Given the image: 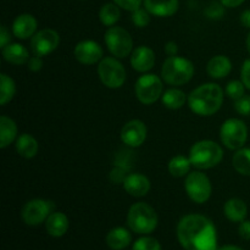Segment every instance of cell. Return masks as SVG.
Instances as JSON below:
<instances>
[{
    "label": "cell",
    "mask_w": 250,
    "mask_h": 250,
    "mask_svg": "<svg viewBox=\"0 0 250 250\" xmlns=\"http://www.w3.org/2000/svg\"><path fill=\"white\" fill-rule=\"evenodd\" d=\"M177 238L186 250H217L216 229L204 215L183 216L177 225Z\"/></svg>",
    "instance_id": "6da1fadb"
},
{
    "label": "cell",
    "mask_w": 250,
    "mask_h": 250,
    "mask_svg": "<svg viewBox=\"0 0 250 250\" xmlns=\"http://www.w3.org/2000/svg\"><path fill=\"white\" fill-rule=\"evenodd\" d=\"M224 97V89L219 84L205 83L188 95V105L195 115L211 116L220 110Z\"/></svg>",
    "instance_id": "7a4b0ae2"
},
{
    "label": "cell",
    "mask_w": 250,
    "mask_h": 250,
    "mask_svg": "<svg viewBox=\"0 0 250 250\" xmlns=\"http://www.w3.org/2000/svg\"><path fill=\"white\" fill-rule=\"evenodd\" d=\"M224 150L212 141H200L193 144L189 150V160L198 170H209L221 163Z\"/></svg>",
    "instance_id": "3957f363"
},
{
    "label": "cell",
    "mask_w": 250,
    "mask_h": 250,
    "mask_svg": "<svg viewBox=\"0 0 250 250\" xmlns=\"http://www.w3.org/2000/svg\"><path fill=\"white\" fill-rule=\"evenodd\" d=\"M127 225L138 234H149L155 231L158 226V214L146 203H136L127 214Z\"/></svg>",
    "instance_id": "277c9868"
},
{
    "label": "cell",
    "mask_w": 250,
    "mask_h": 250,
    "mask_svg": "<svg viewBox=\"0 0 250 250\" xmlns=\"http://www.w3.org/2000/svg\"><path fill=\"white\" fill-rule=\"evenodd\" d=\"M194 75V65L190 60L180 56H168L163 63L161 77L170 85H182L189 82Z\"/></svg>",
    "instance_id": "5b68a950"
},
{
    "label": "cell",
    "mask_w": 250,
    "mask_h": 250,
    "mask_svg": "<svg viewBox=\"0 0 250 250\" xmlns=\"http://www.w3.org/2000/svg\"><path fill=\"white\" fill-rule=\"evenodd\" d=\"M220 138L227 149L238 150L243 148L248 139V127L242 120L229 119L222 124Z\"/></svg>",
    "instance_id": "8992f818"
},
{
    "label": "cell",
    "mask_w": 250,
    "mask_h": 250,
    "mask_svg": "<svg viewBox=\"0 0 250 250\" xmlns=\"http://www.w3.org/2000/svg\"><path fill=\"white\" fill-rule=\"evenodd\" d=\"M105 44L110 53L117 59H125L133 51V39L122 27H110L105 32Z\"/></svg>",
    "instance_id": "52a82bcc"
},
{
    "label": "cell",
    "mask_w": 250,
    "mask_h": 250,
    "mask_svg": "<svg viewBox=\"0 0 250 250\" xmlns=\"http://www.w3.org/2000/svg\"><path fill=\"white\" fill-rule=\"evenodd\" d=\"M98 75L103 84L111 89L122 87L126 82V70L117 58H104L98 65Z\"/></svg>",
    "instance_id": "ba28073f"
},
{
    "label": "cell",
    "mask_w": 250,
    "mask_h": 250,
    "mask_svg": "<svg viewBox=\"0 0 250 250\" xmlns=\"http://www.w3.org/2000/svg\"><path fill=\"white\" fill-rule=\"evenodd\" d=\"M185 188L190 200L197 204H204L211 197V182H210L209 177L202 171H193V172L188 173L186 177Z\"/></svg>",
    "instance_id": "9c48e42d"
},
{
    "label": "cell",
    "mask_w": 250,
    "mask_h": 250,
    "mask_svg": "<svg viewBox=\"0 0 250 250\" xmlns=\"http://www.w3.org/2000/svg\"><path fill=\"white\" fill-rule=\"evenodd\" d=\"M136 97L142 104L151 105L163 95V81L153 73H146L137 80L134 85Z\"/></svg>",
    "instance_id": "30bf717a"
},
{
    "label": "cell",
    "mask_w": 250,
    "mask_h": 250,
    "mask_svg": "<svg viewBox=\"0 0 250 250\" xmlns=\"http://www.w3.org/2000/svg\"><path fill=\"white\" fill-rule=\"evenodd\" d=\"M55 209L53 202L45 199H32L22 208V220L28 226H38L45 222L49 215Z\"/></svg>",
    "instance_id": "8fae6325"
},
{
    "label": "cell",
    "mask_w": 250,
    "mask_h": 250,
    "mask_svg": "<svg viewBox=\"0 0 250 250\" xmlns=\"http://www.w3.org/2000/svg\"><path fill=\"white\" fill-rule=\"evenodd\" d=\"M60 44V36L51 28H44L37 32L31 38V49L34 55L45 56L58 49Z\"/></svg>",
    "instance_id": "7c38bea8"
},
{
    "label": "cell",
    "mask_w": 250,
    "mask_h": 250,
    "mask_svg": "<svg viewBox=\"0 0 250 250\" xmlns=\"http://www.w3.org/2000/svg\"><path fill=\"white\" fill-rule=\"evenodd\" d=\"M148 129L141 120H131L121 129V141L131 148H138L146 142Z\"/></svg>",
    "instance_id": "4fadbf2b"
},
{
    "label": "cell",
    "mask_w": 250,
    "mask_h": 250,
    "mask_svg": "<svg viewBox=\"0 0 250 250\" xmlns=\"http://www.w3.org/2000/svg\"><path fill=\"white\" fill-rule=\"evenodd\" d=\"M73 55L83 65H94L98 61H102L103 49L97 42L82 41L75 46Z\"/></svg>",
    "instance_id": "5bb4252c"
},
{
    "label": "cell",
    "mask_w": 250,
    "mask_h": 250,
    "mask_svg": "<svg viewBox=\"0 0 250 250\" xmlns=\"http://www.w3.org/2000/svg\"><path fill=\"white\" fill-rule=\"evenodd\" d=\"M131 65L138 72H148L155 65V54L153 49L146 45H141L131 54Z\"/></svg>",
    "instance_id": "9a60e30c"
},
{
    "label": "cell",
    "mask_w": 250,
    "mask_h": 250,
    "mask_svg": "<svg viewBox=\"0 0 250 250\" xmlns=\"http://www.w3.org/2000/svg\"><path fill=\"white\" fill-rule=\"evenodd\" d=\"M122 186L129 195L136 198L146 197L150 190V181L146 176L142 175V173L128 175L122 183Z\"/></svg>",
    "instance_id": "2e32d148"
},
{
    "label": "cell",
    "mask_w": 250,
    "mask_h": 250,
    "mask_svg": "<svg viewBox=\"0 0 250 250\" xmlns=\"http://www.w3.org/2000/svg\"><path fill=\"white\" fill-rule=\"evenodd\" d=\"M12 33L19 39L32 38L37 33V20L29 14H22L12 23Z\"/></svg>",
    "instance_id": "e0dca14e"
},
{
    "label": "cell",
    "mask_w": 250,
    "mask_h": 250,
    "mask_svg": "<svg viewBox=\"0 0 250 250\" xmlns=\"http://www.w3.org/2000/svg\"><path fill=\"white\" fill-rule=\"evenodd\" d=\"M143 4L149 14L158 17L172 16L180 6L178 0H144Z\"/></svg>",
    "instance_id": "ac0fdd59"
},
{
    "label": "cell",
    "mask_w": 250,
    "mask_h": 250,
    "mask_svg": "<svg viewBox=\"0 0 250 250\" xmlns=\"http://www.w3.org/2000/svg\"><path fill=\"white\" fill-rule=\"evenodd\" d=\"M232 70V63L227 56L216 55L211 58L208 62L207 71L208 75L214 80H221L229 75Z\"/></svg>",
    "instance_id": "d6986e66"
},
{
    "label": "cell",
    "mask_w": 250,
    "mask_h": 250,
    "mask_svg": "<svg viewBox=\"0 0 250 250\" xmlns=\"http://www.w3.org/2000/svg\"><path fill=\"white\" fill-rule=\"evenodd\" d=\"M70 222L63 212H51L45 221V229L51 237H62L67 232Z\"/></svg>",
    "instance_id": "ffe728a7"
},
{
    "label": "cell",
    "mask_w": 250,
    "mask_h": 250,
    "mask_svg": "<svg viewBox=\"0 0 250 250\" xmlns=\"http://www.w3.org/2000/svg\"><path fill=\"white\" fill-rule=\"evenodd\" d=\"M225 216L232 222H242L248 215V207L246 202L239 198H231L225 203Z\"/></svg>",
    "instance_id": "44dd1931"
},
{
    "label": "cell",
    "mask_w": 250,
    "mask_h": 250,
    "mask_svg": "<svg viewBox=\"0 0 250 250\" xmlns=\"http://www.w3.org/2000/svg\"><path fill=\"white\" fill-rule=\"evenodd\" d=\"M2 58L12 65H24L28 62L29 54L22 44L12 43L2 48Z\"/></svg>",
    "instance_id": "7402d4cb"
},
{
    "label": "cell",
    "mask_w": 250,
    "mask_h": 250,
    "mask_svg": "<svg viewBox=\"0 0 250 250\" xmlns=\"http://www.w3.org/2000/svg\"><path fill=\"white\" fill-rule=\"evenodd\" d=\"M106 244L112 250H122L129 246L132 241V236L124 227H115L107 233Z\"/></svg>",
    "instance_id": "603a6c76"
},
{
    "label": "cell",
    "mask_w": 250,
    "mask_h": 250,
    "mask_svg": "<svg viewBox=\"0 0 250 250\" xmlns=\"http://www.w3.org/2000/svg\"><path fill=\"white\" fill-rule=\"evenodd\" d=\"M16 150L22 158L32 159L37 155L39 150V144L33 136L28 133H23L16 139Z\"/></svg>",
    "instance_id": "cb8c5ba5"
},
{
    "label": "cell",
    "mask_w": 250,
    "mask_h": 250,
    "mask_svg": "<svg viewBox=\"0 0 250 250\" xmlns=\"http://www.w3.org/2000/svg\"><path fill=\"white\" fill-rule=\"evenodd\" d=\"M17 139V126L12 119L7 116L0 117V148L5 149Z\"/></svg>",
    "instance_id": "d4e9b609"
},
{
    "label": "cell",
    "mask_w": 250,
    "mask_h": 250,
    "mask_svg": "<svg viewBox=\"0 0 250 250\" xmlns=\"http://www.w3.org/2000/svg\"><path fill=\"white\" fill-rule=\"evenodd\" d=\"M161 100L167 109L178 110L186 104V102H188V98L183 90L177 89V88H171V89H167L163 93Z\"/></svg>",
    "instance_id": "484cf974"
},
{
    "label": "cell",
    "mask_w": 250,
    "mask_h": 250,
    "mask_svg": "<svg viewBox=\"0 0 250 250\" xmlns=\"http://www.w3.org/2000/svg\"><path fill=\"white\" fill-rule=\"evenodd\" d=\"M234 170L243 176H250V148H241L232 158Z\"/></svg>",
    "instance_id": "4316f807"
},
{
    "label": "cell",
    "mask_w": 250,
    "mask_h": 250,
    "mask_svg": "<svg viewBox=\"0 0 250 250\" xmlns=\"http://www.w3.org/2000/svg\"><path fill=\"white\" fill-rule=\"evenodd\" d=\"M190 163L189 158H186L183 155H176L168 163V172L173 176V177H185L189 173Z\"/></svg>",
    "instance_id": "83f0119b"
},
{
    "label": "cell",
    "mask_w": 250,
    "mask_h": 250,
    "mask_svg": "<svg viewBox=\"0 0 250 250\" xmlns=\"http://www.w3.org/2000/svg\"><path fill=\"white\" fill-rule=\"evenodd\" d=\"M120 16H121L120 7L115 2H106L100 7L99 19L104 26L112 27L119 21Z\"/></svg>",
    "instance_id": "f1b7e54d"
},
{
    "label": "cell",
    "mask_w": 250,
    "mask_h": 250,
    "mask_svg": "<svg viewBox=\"0 0 250 250\" xmlns=\"http://www.w3.org/2000/svg\"><path fill=\"white\" fill-rule=\"evenodd\" d=\"M16 94V84L10 76L0 75V104L6 105Z\"/></svg>",
    "instance_id": "f546056e"
},
{
    "label": "cell",
    "mask_w": 250,
    "mask_h": 250,
    "mask_svg": "<svg viewBox=\"0 0 250 250\" xmlns=\"http://www.w3.org/2000/svg\"><path fill=\"white\" fill-rule=\"evenodd\" d=\"M244 90H246V85H244V83L242 82V81H231V82L227 83L226 85V89H225V92H226V95L229 98H231L232 100H238L239 98H242L244 94Z\"/></svg>",
    "instance_id": "4dcf8cb0"
},
{
    "label": "cell",
    "mask_w": 250,
    "mask_h": 250,
    "mask_svg": "<svg viewBox=\"0 0 250 250\" xmlns=\"http://www.w3.org/2000/svg\"><path fill=\"white\" fill-rule=\"evenodd\" d=\"M132 250H163V248L158 239L153 237H142L134 242Z\"/></svg>",
    "instance_id": "1f68e13d"
},
{
    "label": "cell",
    "mask_w": 250,
    "mask_h": 250,
    "mask_svg": "<svg viewBox=\"0 0 250 250\" xmlns=\"http://www.w3.org/2000/svg\"><path fill=\"white\" fill-rule=\"evenodd\" d=\"M225 5L221 1H210L204 10V14L210 20H220L225 15Z\"/></svg>",
    "instance_id": "d6a6232c"
},
{
    "label": "cell",
    "mask_w": 250,
    "mask_h": 250,
    "mask_svg": "<svg viewBox=\"0 0 250 250\" xmlns=\"http://www.w3.org/2000/svg\"><path fill=\"white\" fill-rule=\"evenodd\" d=\"M132 22H133L134 26L139 27V28H144L150 22V14H149L146 7L144 9L141 7V9L132 12Z\"/></svg>",
    "instance_id": "836d02e7"
},
{
    "label": "cell",
    "mask_w": 250,
    "mask_h": 250,
    "mask_svg": "<svg viewBox=\"0 0 250 250\" xmlns=\"http://www.w3.org/2000/svg\"><path fill=\"white\" fill-rule=\"evenodd\" d=\"M234 109L239 115L250 116V95H243L234 102Z\"/></svg>",
    "instance_id": "e575fe53"
},
{
    "label": "cell",
    "mask_w": 250,
    "mask_h": 250,
    "mask_svg": "<svg viewBox=\"0 0 250 250\" xmlns=\"http://www.w3.org/2000/svg\"><path fill=\"white\" fill-rule=\"evenodd\" d=\"M127 176L128 175H127L126 167L116 165L112 168L111 172H110V180H111V182L115 183V185H122L124 181L126 180Z\"/></svg>",
    "instance_id": "d590c367"
},
{
    "label": "cell",
    "mask_w": 250,
    "mask_h": 250,
    "mask_svg": "<svg viewBox=\"0 0 250 250\" xmlns=\"http://www.w3.org/2000/svg\"><path fill=\"white\" fill-rule=\"evenodd\" d=\"M112 1H114L117 6L121 7V9L133 12L136 11V10L141 9L144 0H112Z\"/></svg>",
    "instance_id": "8d00e7d4"
},
{
    "label": "cell",
    "mask_w": 250,
    "mask_h": 250,
    "mask_svg": "<svg viewBox=\"0 0 250 250\" xmlns=\"http://www.w3.org/2000/svg\"><path fill=\"white\" fill-rule=\"evenodd\" d=\"M241 81L244 83L246 88L250 90V59H247L241 68Z\"/></svg>",
    "instance_id": "74e56055"
},
{
    "label": "cell",
    "mask_w": 250,
    "mask_h": 250,
    "mask_svg": "<svg viewBox=\"0 0 250 250\" xmlns=\"http://www.w3.org/2000/svg\"><path fill=\"white\" fill-rule=\"evenodd\" d=\"M27 65H28V68L32 72H38V71H41L42 67H43V60H42L41 56L34 55L32 56V58H29Z\"/></svg>",
    "instance_id": "f35d334b"
},
{
    "label": "cell",
    "mask_w": 250,
    "mask_h": 250,
    "mask_svg": "<svg viewBox=\"0 0 250 250\" xmlns=\"http://www.w3.org/2000/svg\"><path fill=\"white\" fill-rule=\"evenodd\" d=\"M238 234L241 236V238L250 241V221L244 220V221L241 222L238 227Z\"/></svg>",
    "instance_id": "ab89813d"
},
{
    "label": "cell",
    "mask_w": 250,
    "mask_h": 250,
    "mask_svg": "<svg viewBox=\"0 0 250 250\" xmlns=\"http://www.w3.org/2000/svg\"><path fill=\"white\" fill-rule=\"evenodd\" d=\"M10 38H11V37H10V33L9 31H7L6 27H0V46H1V49L5 48L7 44H10Z\"/></svg>",
    "instance_id": "60d3db41"
},
{
    "label": "cell",
    "mask_w": 250,
    "mask_h": 250,
    "mask_svg": "<svg viewBox=\"0 0 250 250\" xmlns=\"http://www.w3.org/2000/svg\"><path fill=\"white\" fill-rule=\"evenodd\" d=\"M165 53L168 56H176L178 53V46L176 42H167L165 44Z\"/></svg>",
    "instance_id": "b9f144b4"
},
{
    "label": "cell",
    "mask_w": 250,
    "mask_h": 250,
    "mask_svg": "<svg viewBox=\"0 0 250 250\" xmlns=\"http://www.w3.org/2000/svg\"><path fill=\"white\" fill-rule=\"evenodd\" d=\"M241 23L247 28H250V9L244 10L241 14Z\"/></svg>",
    "instance_id": "7bdbcfd3"
},
{
    "label": "cell",
    "mask_w": 250,
    "mask_h": 250,
    "mask_svg": "<svg viewBox=\"0 0 250 250\" xmlns=\"http://www.w3.org/2000/svg\"><path fill=\"white\" fill-rule=\"evenodd\" d=\"M226 7H238L244 2V0H220Z\"/></svg>",
    "instance_id": "ee69618b"
},
{
    "label": "cell",
    "mask_w": 250,
    "mask_h": 250,
    "mask_svg": "<svg viewBox=\"0 0 250 250\" xmlns=\"http://www.w3.org/2000/svg\"><path fill=\"white\" fill-rule=\"evenodd\" d=\"M217 250H243V249H241L239 247H236V246H226L224 247V248L217 249Z\"/></svg>",
    "instance_id": "f6af8a7d"
},
{
    "label": "cell",
    "mask_w": 250,
    "mask_h": 250,
    "mask_svg": "<svg viewBox=\"0 0 250 250\" xmlns=\"http://www.w3.org/2000/svg\"><path fill=\"white\" fill-rule=\"evenodd\" d=\"M247 49H248V51L250 54V31H249L248 36H247Z\"/></svg>",
    "instance_id": "bcb514c9"
}]
</instances>
